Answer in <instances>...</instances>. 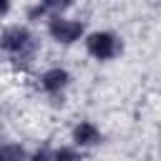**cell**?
Returning a JSON list of instances; mask_svg holds the SVG:
<instances>
[{"mask_svg":"<svg viewBox=\"0 0 161 161\" xmlns=\"http://www.w3.org/2000/svg\"><path fill=\"white\" fill-rule=\"evenodd\" d=\"M86 45H88V53L98 60H108L121 53V43L113 33H93V35H88Z\"/></svg>","mask_w":161,"mask_h":161,"instance_id":"cell-1","label":"cell"},{"mask_svg":"<svg viewBox=\"0 0 161 161\" xmlns=\"http://www.w3.org/2000/svg\"><path fill=\"white\" fill-rule=\"evenodd\" d=\"M30 45H33V38H30V33H28L25 28H20V25L8 28V30L0 35V48L8 50V53L23 55V53L30 50Z\"/></svg>","mask_w":161,"mask_h":161,"instance_id":"cell-2","label":"cell"},{"mask_svg":"<svg viewBox=\"0 0 161 161\" xmlns=\"http://www.w3.org/2000/svg\"><path fill=\"white\" fill-rule=\"evenodd\" d=\"M48 30L58 43H75L83 35V25L75 23V20H65V18H53Z\"/></svg>","mask_w":161,"mask_h":161,"instance_id":"cell-3","label":"cell"},{"mask_svg":"<svg viewBox=\"0 0 161 161\" xmlns=\"http://www.w3.org/2000/svg\"><path fill=\"white\" fill-rule=\"evenodd\" d=\"M68 80H70V75H68L63 68H50V70L43 73L40 86H43L48 93H60V91L68 86Z\"/></svg>","mask_w":161,"mask_h":161,"instance_id":"cell-4","label":"cell"},{"mask_svg":"<svg viewBox=\"0 0 161 161\" xmlns=\"http://www.w3.org/2000/svg\"><path fill=\"white\" fill-rule=\"evenodd\" d=\"M73 141L78 146H96V143H101V133L93 123H78L73 131Z\"/></svg>","mask_w":161,"mask_h":161,"instance_id":"cell-5","label":"cell"},{"mask_svg":"<svg viewBox=\"0 0 161 161\" xmlns=\"http://www.w3.org/2000/svg\"><path fill=\"white\" fill-rule=\"evenodd\" d=\"M70 3H73V0H40L38 13H60V10H65Z\"/></svg>","mask_w":161,"mask_h":161,"instance_id":"cell-6","label":"cell"},{"mask_svg":"<svg viewBox=\"0 0 161 161\" xmlns=\"http://www.w3.org/2000/svg\"><path fill=\"white\" fill-rule=\"evenodd\" d=\"M25 151L20 146H3L0 148V158H23Z\"/></svg>","mask_w":161,"mask_h":161,"instance_id":"cell-7","label":"cell"},{"mask_svg":"<svg viewBox=\"0 0 161 161\" xmlns=\"http://www.w3.org/2000/svg\"><path fill=\"white\" fill-rule=\"evenodd\" d=\"M53 158H78V153H75V151H70V148H60V151H55V153H53Z\"/></svg>","mask_w":161,"mask_h":161,"instance_id":"cell-8","label":"cell"},{"mask_svg":"<svg viewBox=\"0 0 161 161\" xmlns=\"http://www.w3.org/2000/svg\"><path fill=\"white\" fill-rule=\"evenodd\" d=\"M8 10H10V0H0V18H3Z\"/></svg>","mask_w":161,"mask_h":161,"instance_id":"cell-9","label":"cell"}]
</instances>
